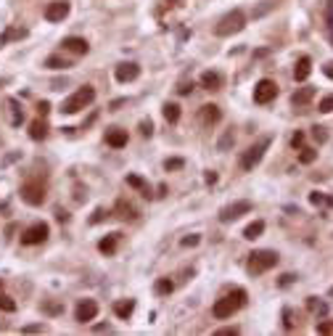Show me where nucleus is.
I'll list each match as a JSON object with an SVG mask.
<instances>
[{"mask_svg": "<svg viewBox=\"0 0 333 336\" xmlns=\"http://www.w3.org/2000/svg\"><path fill=\"white\" fill-rule=\"evenodd\" d=\"M246 299H249V296H246L243 288H233V291H230L228 296H222V299H217V302H214L212 315H214V318H220V320H225V318L233 315L236 310H241L243 304H246Z\"/></svg>", "mask_w": 333, "mask_h": 336, "instance_id": "f257e3e1", "label": "nucleus"}, {"mask_svg": "<svg viewBox=\"0 0 333 336\" xmlns=\"http://www.w3.org/2000/svg\"><path fill=\"white\" fill-rule=\"evenodd\" d=\"M275 265H278V251H273V249H257V251H251V254H249L246 270H249L251 278H257V276H262V273L273 270Z\"/></svg>", "mask_w": 333, "mask_h": 336, "instance_id": "f03ea898", "label": "nucleus"}, {"mask_svg": "<svg viewBox=\"0 0 333 336\" xmlns=\"http://www.w3.org/2000/svg\"><path fill=\"white\" fill-rule=\"evenodd\" d=\"M93 101H95V88L85 85V88H80V90H74V93L69 96L64 103H61V114H77V111L88 109Z\"/></svg>", "mask_w": 333, "mask_h": 336, "instance_id": "7ed1b4c3", "label": "nucleus"}, {"mask_svg": "<svg viewBox=\"0 0 333 336\" xmlns=\"http://www.w3.org/2000/svg\"><path fill=\"white\" fill-rule=\"evenodd\" d=\"M246 27V13L241 8H233L230 13H225L214 27V35L217 37H230V35H238L241 29Z\"/></svg>", "mask_w": 333, "mask_h": 336, "instance_id": "20e7f679", "label": "nucleus"}, {"mask_svg": "<svg viewBox=\"0 0 333 336\" xmlns=\"http://www.w3.org/2000/svg\"><path fill=\"white\" fill-rule=\"evenodd\" d=\"M270 143H273V135H265V138H259L254 146H249L243 151V156H241V170L246 172H251L254 167H257L262 162V156H265V151L270 148Z\"/></svg>", "mask_w": 333, "mask_h": 336, "instance_id": "39448f33", "label": "nucleus"}, {"mask_svg": "<svg viewBox=\"0 0 333 336\" xmlns=\"http://www.w3.org/2000/svg\"><path fill=\"white\" fill-rule=\"evenodd\" d=\"M19 196L21 201L29 204V207H40V204L45 201V186H40V183H24V186L19 188Z\"/></svg>", "mask_w": 333, "mask_h": 336, "instance_id": "423d86ee", "label": "nucleus"}, {"mask_svg": "<svg viewBox=\"0 0 333 336\" xmlns=\"http://www.w3.org/2000/svg\"><path fill=\"white\" fill-rule=\"evenodd\" d=\"M48 236H50L48 223H35V225H29L27 231L21 233V243H24V246H35V243H43Z\"/></svg>", "mask_w": 333, "mask_h": 336, "instance_id": "0eeeda50", "label": "nucleus"}, {"mask_svg": "<svg viewBox=\"0 0 333 336\" xmlns=\"http://www.w3.org/2000/svg\"><path fill=\"white\" fill-rule=\"evenodd\" d=\"M251 212V201H233V204H228V207H222L220 209V223H233V220L238 217H243V215H249Z\"/></svg>", "mask_w": 333, "mask_h": 336, "instance_id": "6e6552de", "label": "nucleus"}, {"mask_svg": "<svg viewBox=\"0 0 333 336\" xmlns=\"http://www.w3.org/2000/svg\"><path fill=\"white\" fill-rule=\"evenodd\" d=\"M98 315V302L95 299H80L74 307V318L77 323H90V320H95Z\"/></svg>", "mask_w": 333, "mask_h": 336, "instance_id": "1a4fd4ad", "label": "nucleus"}, {"mask_svg": "<svg viewBox=\"0 0 333 336\" xmlns=\"http://www.w3.org/2000/svg\"><path fill=\"white\" fill-rule=\"evenodd\" d=\"M69 11H72L69 0H53V3L45 5V19L53 21V24H58V21H64L69 16Z\"/></svg>", "mask_w": 333, "mask_h": 336, "instance_id": "9d476101", "label": "nucleus"}, {"mask_svg": "<svg viewBox=\"0 0 333 336\" xmlns=\"http://www.w3.org/2000/svg\"><path fill=\"white\" fill-rule=\"evenodd\" d=\"M275 96H278V85H275L273 80H259V82H257V88H254V101L262 103V106L270 103Z\"/></svg>", "mask_w": 333, "mask_h": 336, "instance_id": "9b49d317", "label": "nucleus"}, {"mask_svg": "<svg viewBox=\"0 0 333 336\" xmlns=\"http://www.w3.org/2000/svg\"><path fill=\"white\" fill-rule=\"evenodd\" d=\"M114 77H117V82H135L141 77V66L135 61H125V64H119L114 69Z\"/></svg>", "mask_w": 333, "mask_h": 336, "instance_id": "f8f14e48", "label": "nucleus"}, {"mask_svg": "<svg viewBox=\"0 0 333 336\" xmlns=\"http://www.w3.org/2000/svg\"><path fill=\"white\" fill-rule=\"evenodd\" d=\"M103 141H106V146H111V148H125L130 138H127L125 130H119V127H108V130H106V135H103Z\"/></svg>", "mask_w": 333, "mask_h": 336, "instance_id": "ddd939ff", "label": "nucleus"}, {"mask_svg": "<svg viewBox=\"0 0 333 336\" xmlns=\"http://www.w3.org/2000/svg\"><path fill=\"white\" fill-rule=\"evenodd\" d=\"M61 48L74 53V56H85V53L90 50L88 40H82V37H64V43H61Z\"/></svg>", "mask_w": 333, "mask_h": 336, "instance_id": "4468645a", "label": "nucleus"}, {"mask_svg": "<svg viewBox=\"0 0 333 336\" xmlns=\"http://www.w3.org/2000/svg\"><path fill=\"white\" fill-rule=\"evenodd\" d=\"M119 239H122V233H108V236H103V239L98 241V251H100V254H106V257H111L114 251H117Z\"/></svg>", "mask_w": 333, "mask_h": 336, "instance_id": "2eb2a0df", "label": "nucleus"}, {"mask_svg": "<svg viewBox=\"0 0 333 336\" xmlns=\"http://www.w3.org/2000/svg\"><path fill=\"white\" fill-rule=\"evenodd\" d=\"M5 106H8V122H11V127H19L21 122H24V111H21V103L16 101V98H8V101H5Z\"/></svg>", "mask_w": 333, "mask_h": 336, "instance_id": "dca6fc26", "label": "nucleus"}, {"mask_svg": "<svg viewBox=\"0 0 333 336\" xmlns=\"http://www.w3.org/2000/svg\"><path fill=\"white\" fill-rule=\"evenodd\" d=\"M222 119V111H220V106H214V103H206V106H201V122L204 125H217V122Z\"/></svg>", "mask_w": 333, "mask_h": 336, "instance_id": "f3484780", "label": "nucleus"}, {"mask_svg": "<svg viewBox=\"0 0 333 336\" xmlns=\"http://www.w3.org/2000/svg\"><path fill=\"white\" fill-rule=\"evenodd\" d=\"M309 72H312V58H309V56H301V58L296 61V69H293V80H296V82H304V80L309 77Z\"/></svg>", "mask_w": 333, "mask_h": 336, "instance_id": "a211bd4d", "label": "nucleus"}, {"mask_svg": "<svg viewBox=\"0 0 333 336\" xmlns=\"http://www.w3.org/2000/svg\"><path fill=\"white\" fill-rule=\"evenodd\" d=\"M29 138H32V141H45V138H48V125H45V117H37L32 125H29Z\"/></svg>", "mask_w": 333, "mask_h": 336, "instance_id": "6ab92c4d", "label": "nucleus"}, {"mask_svg": "<svg viewBox=\"0 0 333 336\" xmlns=\"http://www.w3.org/2000/svg\"><path fill=\"white\" fill-rule=\"evenodd\" d=\"M201 85H204L206 90H220V88H222V74H217V72H204V74H201Z\"/></svg>", "mask_w": 333, "mask_h": 336, "instance_id": "aec40b11", "label": "nucleus"}, {"mask_svg": "<svg viewBox=\"0 0 333 336\" xmlns=\"http://www.w3.org/2000/svg\"><path fill=\"white\" fill-rule=\"evenodd\" d=\"M133 310H135V299H125V302L114 304V315L122 318V320H127L130 315H133Z\"/></svg>", "mask_w": 333, "mask_h": 336, "instance_id": "412c9836", "label": "nucleus"}, {"mask_svg": "<svg viewBox=\"0 0 333 336\" xmlns=\"http://www.w3.org/2000/svg\"><path fill=\"white\" fill-rule=\"evenodd\" d=\"M315 98V88H301V90H296V93L291 96V103L293 106H304V103H309Z\"/></svg>", "mask_w": 333, "mask_h": 336, "instance_id": "4be33fe9", "label": "nucleus"}, {"mask_svg": "<svg viewBox=\"0 0 333 336\" xmlns=\"http://www.w3.org/2000/svg\"><path fill=\"white\" fill-rule=\"evenodd\" d=\"M127 186L138 188L145 198H151V196H153V193H151V186H148V183H145L143 178H138V175H127Z\"/></svg>", "mask_w": 333, "mask_h": 336, "instance_id": "5701e85b", "label": "nucleus"}, {"mask_svg": "<svg viewBox=\"0 0 333 336\" xmlns=\"http://www.w3.org/2000/svg\"><path fill=\"white\" fill-rule=\"evenodd\" d=\"M161 111H164V119L169 122V125H177V122H180V106L177 103H164L161 106Z\"/></svg>", "mask_w": 333, "mask_h": 336, "instance_id": "b1692460", "label": "nucleus"}, {"mask_svg": "<svg viewBox=\"0 0 333 336\" xmlns=\"http://www.w3.org/2000/svg\"><path fill=\"white\" fill-rule=\"evenodd\" d=\"M21 37H27V29H16V27H8L3 35H0V45H8L11 40H21Z\"/></svg>", "mask_w": 333, "mask_h": 336, "instance_id": "393cba45", "label": "nucleus"}, {"mask_svg": "<svg viewBox=\"0 0 333 336\" xmlns=\"http://www.w3.org/2000/svg\"><path fill=\"white\" fill-rule=\"evenodd\" d=\"M262 233H265V223H262V220H254L251 225H246V231H243V239L254 241V239H259Z\"/></svg>", "mask_w": 333, "mask_h": 336, "instance_id": "a878e982", "label": "nucleus"}, {"mask_svg": "<svg viewBox=\"0 0 333 336\" xmlns=\"http://www.w3.org/2000/svg\"><path fill=\"white\" fill-rule=\"evenodd\" d=\"M117 212H119L122 217H127V220H135L138 217V209L130 201H125V198H119V201H117Z\"/></svg>", "mask_w": 333, "mask_h": 336, "instance_id": "bb28decb", "label": "nucleus"}, {"mask_svg": "<svg viewBox=\"0 0 333 336\" xmlns=\"http://www.w3.org/2000/svg\"><path fill=\"white\" fill-rule=\"evenodd\" d=\"M172 288H175V284L169 278H159L156 286H153V291H156L159 296H167V294H172Z\"/></svg>", "mask_w": 333, "mask_h": 336, "instance_id": "cd10ccee", "label": "nucleus"}, {"mask_svg": "<svg viewBox=\"0 0 333 336\" xmlns=\"http://www.w3.org/2000/svg\"><path fill=\"white\" fill-rule=\"evenodd\" d=\"M307 310L317 312V315H325V312H328V304L320 302V299H315V296H309V299H307Z\"/></svg>", "mask_w": 333, "mask_h": 336, "instance_id": "c85d7f7f", "label": "nucleus"}, {"mask_svg": "<svg viewBox=\"0 0 333 336\" xmlns=\"http://www.w3.org/2000/svg\"><path fill=\"white\" fill-rule=\"evenodd\" d=\"M315 159H317V151L315 148H309V146H301L299 148V162L301 164H312Z\"/></svg>", "mask_w": 333, "mask_h": 336, "instance_id": "c756f323", "label": "nucleus"}, {"mask_svg": "<svg viewBox=\"0 0 333 336\" xmlns=\"http://www.w3.org/2000/svg\"><path fill=\"white\" fill-rule=\"evenodd\" d=\"M45 66H48V69H66V66H69V61L53 53V56H48V58H45Z\"/></svg>", "mask_w": 333, "mask_h": 336, "instance_id": "7c9ffc66", "label": "nucleus"}, {"mask_svg": "<svg viewBox=\"0 0 333 336\" xmlns=\"http://www.w3.org/2000/svg\"><path fill=\"white\" fill-rule=\"evenodd\" d=\"M309 204H312V207H323V204H333V198L320 193V191H312V193H309Z\"/></svg>", "mask_w": 333, "mask_h": 336, "instance_id": "2f4dec72", "label": "nucleus"}, {"mask_svg": "<svg viewBox=\"0 0 333 336\" xmlns=\"http://www.w3.org/2000/svg\"><path fill=\"white\" fill-rule=\"evenodd\" d=\"M0 310H3V312H13V310H16V302H13L8 294H0Z\"/></svg>", "mask_w": 333, "mask_h": 336, "instance_id": "473e14b6", "label": "nucleus"}, {"mask_svg": "<svg viewBox=\"0 0 333 336\" xmlns=\"http://www.w3.org/2000/svg\"><path fill=\"white\" fill-rule=\"evenodd\" d=\"M43 312H48V315H61V312H64V304H56V302H43Z\"/></svg>", "mask_w": 333, "mask_h": 336, "instance_id": "72a5a7b5", "label": "nucleus"}, {"mask_svg": "<svg viewBox=\"0 0 333 336\" xmlns=\"http://www.w3.org/2000/svg\"><path fill=\"white\" fill-rule=\"evenodd\" d=\"M183 167H185V159H167V162H164V170H167V172L183 170Z\"/></svg>", "mask_w": 333, "mask_h": 336, "instance_id": "f704fd0d", "label": "nucleus"}, {"mask_svg": "<svg viewBox=\"0 0 333 336\" xmlns=\"http://www.w3.org/2000/svg\"><path fill=\"white\" fill-rule=\"evenodd\" d=\"M108 217V212L103 209V207H98L95 212H93V215H90V225H98V223H103V220Z\"/></svg>", "mask_w": 333, "mask_h": 336, "instance_id": "c9c22d12", "label": "nucleus"}, {"mask_svg": "<svg viewBox=\"0 0 333 336\" xmlns=\"http://www.w3.org/2000/svg\"><path fill=\"white\" fill-rule=\"evenodd\" d=\"M138 130H141L143 138H151V135H153V122L151 119H143L141 125H138Z\"/></svg>", "mask_w": 333, "mask_h": 336, "instance_id": "e433bc0d", "label": "nucleus"}, {"mask_svg": "<svg viewBox=\"0 0 333 336\" xmlns=\"http://www.w3.org/2000/svg\"><path fill=\"white\" fill-rule=\"evenodd\" d=\"M312 138H315V143H325V141H328V133H325V127L315 125V127H312Z\"/></svg>", "mask_w": 333, "mask_h": 336, "instance_id": "4c0bfd02", "label": "nucleus"}, {"mask_svg": "<svg viewBox=\"0 0 333 336\" xmlns=\"http://www.w3.org/2000/svg\"><path fill=\"white\" fill-rule=\"evenodd\" d=\"M180 243H183L185 249H188V246H198V243H201V236H198V233H190V236H185Z\"/></svg>", "mask_w": 333, "mask_h": 336, "instance_id": "58836bf2", "label": "nucleus"}, {"mask_svg": "<svg viewBox=\"0 0 333 336\" xmlns=\"http://www.w3.org/2000/svg\"><path fill=\"white\" fill-rule=\"evenodd\" d=\"M233 143H236L233 133H225V135H222V138H220V151H228L230 146H233Z\"/></svg>", "mask_w": 333, "mask_h": 336, "instance_id": "ea45409f", "label": "nucleus"}, {"mask_svg": "<svg viewBox=\"0 0 333 336\" xmlns=\"http://www.w3.org/2000/svg\"><path fill=\"white\" fill-rule=\"evenodd\" d=\"M317 109H320L323 114H331V111H333V96H325L323 101H320V106H317Z\"/></svg>", "mask_w": 333, "mask_h": 336, "instance_id": "a19ab883", "label": "nucleus"}, {"mask_svg": "<svg viewBox=\"0 0 333 336\" xmlns=\"http://www.w3.org/2000/svg\"><path fill=\"white\" fill-rule=\"evenodd\" d=\"M325 21H328L331 37H333V0H328V8H325Z\"/></svg>", "mask_w": 333, "mask_h": 336, "instance_id": "79ce46f5", "label": "nucleus"}, {"mask_svg": "<svg viewBox=\"0 0 333 336\" xmlns=\"http://www.w3.org/2000/svg\"><path fill=\"white\" fill-rule=\"evenodd\" d=\"M304 146V133H293V138H291V148H301Z\"/></svg>", "mask_w": 333, "mask_h": 336, "instance_id": "37998d69", "label": "nucleus"}, {"mask_svg": "<svg viewBox=\"0 0 333 336\" xmlns=\"http://www.w3.org/2000/svg\"><path fill=\"white\" fill-rule=\"evenodd\" d=\"M241 334V328H236V326H230V328H220L217 331V336H238Z\"/></svg>", "mask_w": 333, "mask_h": 336, "instance_id": "c03bdc74", "label": "nucleus"}, {"mask_svg": "<svg viewBox=\"0 0 333 336\" xmlns=\"http://www.w3.org/2000/svg\"><path fill=\"white\" fill-rule=\"evenodd\" d=\"M283 328H285V331H291V328H293V320H291V310H283Z\"/></svg>", "mask_w": 333, "mask_h": 336, "instance_id": "a18cd8bd", "label": "nucleus"}, {"mask_svg": "<svg viewBox=\"0 0 333 336\" xmlns=\"http://www.w3.org/2000/svg\"><path fill=\"white\" fill-rule=\"evenodd\" d=\"M48 111H50V103H48V101H40V103H37V117H45Z\"/></svg>", "mask_w": 333, "mask_h": 336, "instance_id": "49530a36", "label": "nucleus"}, {"mask_svg": "<svg viewBox=\"0 0 333 336\" xmlns=\"http://www.w3.org/2000/svg\"><path fill=\"white\" fill-rule=\"evenodd\" d=\"M21 331H24V334H37V331H45V326H40V323H32V326H24Z\"/></svg>", "mask_w": 333, "mask_h": 336, "instance_id": "de8ad7c7", "label": "nucleus"}, {"mask_svg": "<svg viewBox=\"0 0 333 336\" xmlns=\"http://www.w3.org/2000/svg\"><path fill=\"white\" fill-rule=\"evenodd\" d=\"M190 90H193V85H190V82H180V88H177V93H180V96H188Z\"/></svg>", "mask_w": 333, "mask_h": 336, "instance_id": "09e8293b", "label": "nucleus"}, {"mask_svg": "<svg viewBox=\"0 0 333 336\" xmlns=\"http://www.w3.org/2000/svg\"><path fill=\"white\" fill-rule=\"evenodd\" d=\"M291 281H296V276H291V273H285V276H281V281H278V284H281V286H288Z\"/></svg>", "mask_w": 333, "mask_h": 336, "instance_id": "8fccbe9b", "label": "nucleus"}, {"mask_svg": "<svg viewBox=\"0 0 333 336\" xmlns=\"http://www.w3.org/2000/svg\"><path fill=\"white\" fill-rule=\"evenodd\" d=\"M323 74H325L328 80H333V61H328V64L323 66Z\"/></svg>", "mask_w": 333, "mask_h": 336, "instance_id": "3c124183", "label": "nucleus"}, {"mask_svg": "<svg viewBox=\"0 0 333 336\" xmlns=\"http://www.w3.org/2000/svg\"><path fill=\"white\" fill-rule=\"evenodd\" d=\"M108 331H114L108 323H98V326H95V334H108Z\"/></svg>", "mask_w": 333, "mask_h": 336, "instance_id": "603ef678", "label": "nucleus"}, {"mask_svg": "<svg viewBox=\"0 0 333 336\" xmlns=\"http://www.w3.org/2000/svg\"><path fill=\"white\" fill-rule=\"evenodd\" d=\"M267 8H273V3H270V0H265V5H259V8L254 11V16H262V13H265Z\"/></svg>", "mask_w": 333, "mask_h": 336, "instance_id": "864d4df0", "label": "nucleus"}, {"mask_svg": "<svg viewBox=\"0 0 333 336\" xmlns=\"http://www.w3.org/2000/svg\"><path fill=\"white\" fill-rule=\"evenodd\" d=\"M204 180L209 183V186H214V183H217V172H212V170H209V172L204 175Z\"/></svg>", "mask_w": 333, "mask_h": 336, "instance_id": "5fc2aeb1", "label": "nucleus"}, {"mask_svg": "<svg viewBox=\"0 0 333 336\" xmlns=\"http://www.w3.org/2000/svg\"><path fill=\"white\" fill-rule=\"evenodd\" d=\"M317 331H320V334H331L333 331V323H320V326H317Z\"/></svg>", "mask_w": 333, "mask_h": 336, "instance_id": "6e6d98bb", "label": "nucleus"}, {"mask_svg": "<svg viewBox=\"0 0 333 336\" xmlns=\"http://www.w3.org/2000/svg\"><path fill=\"white\" fill-rule=\"evenodd\" d=\"M56 217L61 220V223H66V220H69V215H66V212H64V209H58V212H56Z\"/></svg>", "mask_w": 333, "mask_h": 336, "instance_id": "4d7b16f0", "label": "nucleus"}, {"mask_svg": "<svg viewBox=\"0 0 333 336\" xmlns=\"http://www.w3.org/2000/svg\"><path fill=\"white\" fill-rule=\"evenodd\" d=\"M0 286H3V281H0Z\"/></svg>", "mask_w": 333, "mask_h": 336, "instance_id": "13d9d810", "label": "nucleus"}]
</instances>
